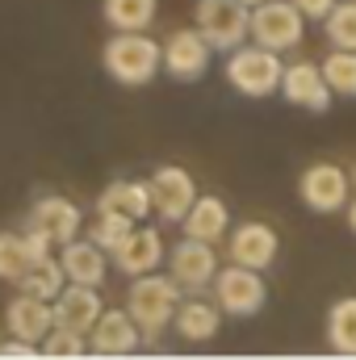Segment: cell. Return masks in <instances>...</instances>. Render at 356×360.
I'll use <instances>...</instances> for the list:
<instances>
[{
  "instance_id": "obj_34",
  "label": "cell",
  "mask_w": 356,
  "mask_h": 360,
  "mask_svg": "<svg viewBox=\"0 0 356 360\" xmlns=\"http://www.w3.org/2000/svg\"><path fill=\"white\" fill-rule=\"evenodd\" d=\"M352 184H356V168H352Z\"/></svg>"
},
{
  "instance_id": "obj_27",
  "label": "cell",
  "mask_w": 356,
  "mask_h": 360,
  "mask_svg": "<svg viewBox=\"0 0 356 360\" xmlns=\"http://www.w3.org/2000/svg\"><path fill=\"white\" fill-rule=\"evenodd\" d=\"M34 269V260H30V252H25V235L17 231H0V281H21L25 272Z\"/></svg>"
},
{
  "instance_id": "obj_25",
  "label": "cell",
  "mask_w": 356,
  "mask_h": 360,
  "mask_svg": "<svg viewBox=\"0 0 356 360\" xmlns=\"http://www.w3.org/2000/svg\"><path fill=\"white\" fill-rule=\"evenodd\" d=\"M63 285H68V272L59 260H46V264H34V269L25 272L21 281H17V289L21 293H34V297H46V302H55L59 293H63Z\"/></svg>"
},
{
  "instance_id": "obj_21",
  "label": "cell",
  "mask_w": 356,
  "mask_h": 360,
  "mask_svg": "<svg viewBox=\"0 0 356 360\" xmlns=\"http://www.w3.org/2000/svg\"><path fill=\"white\" fill-rule=\"evenodd\" d=\"M96 210H117V214H130L134 222H143L151 214V180H113L96 197Z\"/></svg>"
},
{
  "instance_id": "obj_2",
  "label": "cell",
  "mask_w": 356,
  "mask_h": 360,
  "mask_svg": "<svg viewBox=\"0 0 356 360\" xmlns=\"http://www.w3.org/2000/svg\"><path fill=\"white\" fill-rule=\"evenodd\" d=\"M180 302H184V289L177 285V276H172V272H168V276H160V272L130 276L126 310H130V319L139 323V331H143V340H147V344H155V340L172 327Z\"/></svg>"
},
{
  "instance_id": "obj_16",
  "label": "cell",
  "mask_w": 356,
  "mask_h": 360,
  "mask_svg": "<svg viewBox=\"0 0 356 360\" xmlns=\"http://www.w3.org/2000/svg\"><path fill=\"white\" fill-rule=\"evenodd\" d=\"M4 323H8V335H21L30 344H42L46 331L55 327V306L46 297H34V293H21L17 289V297L4 310Z\"/></svg>"
},
{
  "instance_id": "obj_19",
  "label": "cell",
  "mask_w": 356,
  "mask_h": 360,
  "mask_svg": "<svg viewBox=\"0 0 356 360\" xmlns=\"http://www.w3.org/2000/svg\"><path fill=\"white\" fill-rule=\"evenodd\" d=\"M172 327H177V335L184 344H210L222 327V306L205 302V297H189V302H180Z\"/></svg>"
},
{
  "instance_id": "obj_11",
  "label": "cell",
  "mask_w": 356,
  "mask_h": 360,
  "mask_svg": "<svg viewBox=\"0 0 356 360\" xmlns=\"http://www.w3.org/2000/svg\"><path fill=\"white\" fill-rule=\"evenodd\" d=\"M193 201H197V184H193V176L184 168H177V164L155 168V176H151V210L164 222H184Z\"/></svg>"
},
{
  "instance_id": "obj_23",
  "label": "cell",
  "mask_w": 356,
  "mask_h": 360,
  "mask_svg": "<svg viewBox=\"0 0 356 360\" xmlns=\"http://www.w3.org/2000/svg\"><path fill=\"white\" fill-rule=\"evenodd\" d=\"M139 222L130 218V214H117V210H96V218L89 222V239L96 243V248H105L109 256L126 243V235L134 231Z\"/></svg>"
},
{
  "instance_id": "obj_4",
  "label": "cell",
  "mask_w": 356,
  "mask_h": 360,
  "mask_svg": "<svg viewBox=\"0 0 356 360\" xmlns=\"http://www.w3.org/2000/svg\"><path fill=\"white\" fill-rule=\"evenodd\" d=\"M193 21L218 55H231L252 38V8L243 0H197Z\"/></svg>"
},
{
  "instance_id": "obj_13",
  "label": "cell",
  "mask_w": 356,
  "mask_h": 360,
  "mask_svg": "<svg viewBox=\"0 0 356 360\" xmlns=\"http://www.w3.org/2000/svg\"><path fill=\"white\" fill-rule=\"evenodd\" d=\"M51 306H55V327H72L80 335H89L96 327V319L105 314V302H101L96 285H76V281H68L63 293Z\"/></svg>"
},
{
  "instance_id": "obj_28",
  "label": "cell",
  "mask_w": 356,
  "mask_h": 360,
  "mask_svg": "<svg viewBox=\"0 0 356 360\" xmlns=\"http://www.w3.org/2000/svg\"><path fill=\"white\" fill-rule=\"evenodd\" d=\"M323 76L336 96H356V51L331 46V55L323 59Z\"/></svg>"
},
{
  "instance_id": "obj_14",
  "label": "cell",
  "mask_w": 356,
  "mask_h": 360,
  "mask_svg": "<svg viewBox=\"0 0 356 360\" xmlns=\"http://www.w3.org/2000/svg\"><path fill=\"white\" fill-rule=\"evenodd\" d=\"M276 252H281V239H276V231L268 222H243L227 239V256L235 264H248V269H260V272L276 260Z\"/></svg>"
},
{
  "instance_id": "obj_31",
  "label": "cell",
  "mask_w": 356,
  "mask_h": 360,
  "mask_svg": "<svg viewBox=\"0 0 356 360\" xmlns=\"http://www.w3.org/2000/svg\"><path fill=\"white\" fill-rule=\"evenodd\" d=\"M302 13H306V21H323L331 8H336V0H293Z\"/></svg>"
},
{
  "instance_id": "obj_18",
  "label": "cell",
  "mask_w": 356,
  "mask_h": 360,
  "mask_svg": "<svg viewBox=\"0 0 356 360\" xmlns=\"http://www.w3.org/2000/svg\"><path fill=\"white\" fill-rule=\"evenodd\" d=\"M109 252L105 248H96L92 239H72V243H63V252H59V264L68 272V281H76V285H105V276H109Z\"/></svg>"
},
{
  "instance_id": "obj_20",
  "label": "cell",
  "mask_w": 356,
  "mask_h": 360,
  "mask_svg": "<svg viewBox=\"0 0 356 360\" xmlns=\"http://www.w3.org/2000/svg\"><path fill=\"white\" fill-rule=\"evenodd\" d=\"M184 235L189 239H205V243H222L227 239V226H231V210L218 201V197H201L197 193V201H193V210L184 214Z\"/></svg>"
},
{
  "instance_id": "obj_9",
  "label": "cell",
  "mask_w": 356,
  "mask_h": 360,
  "mask_svg": "<svg viewBox=\"0 0 356 360\" xmlns=\"http://www.w3.org/2000/svg\"><path fill=\"white\" fill-rule=\"evenodd\" d=\"M281 96L289 105H298V109H310V113H327L331 101H336V92L327 84V76H323V63H310V59H298V63L285 68Z\"/></svg>"
},
{
  "instance_id": "obj_10",
  "label": "cell",
  "mask_w": 356,
  "mask_h": 360,
  "mask_svg": "<svg viewBox=\"0 0 356 360\" xmlns=\"http://www.w3.org/2000/svg\"><path fill=\"white\" fill-rule=\"evenodd\" d=\"M348 188H352V180L348 172L340 168V164H310L302 180H298V193H302V201L314 210V214H336V210H344L348 205Z\"/></svg>"
},
{
  "instance_id": "obj_26",
  "label": "cell",
  "mask_w": 356,
  "mask_h": 360,
  "mask_svg": "<svg viewBox=\"0 0 356 360\" xmlns=\"http://www.w3.org/2000/svg\"><path fill=\"white\" fill-rule=\"evenodd\" d=\"M327 42L340 51H356V0H336V8L323 17Z\"/></svg>"
},
{
  "instance_id": "obj_22",
  "label": "cell",
  "mask_w": 356,
  "mask_h": 360,
  "mask_svg": "<svg viewBox=\"0 0 356 360\" xmlns=\"http://www.w3.org/2000/svg\"><path fill=\"white\" fill-rule=\"evenodd\" d=\"M327 344L340 356H356V297H340L327 310Z\"/></svg>"
},
{
  "instance_id": "obj_3",
  "label": "cell",
  "mask_w": 356,
  "mask_h": 360,
  "mask_svg": "<svg viewBox=\"0 0 356 360\" xmlns=\"http://www.w3.org/2000/svg\"><path fill=\"white\" fill-rule=\"evenodd\" d=\"M281 76H285V63H281V51H268L260 42H243L227 55V80L231 89L252 96V101H265L272 92H281Z\"/></svg>"
},
{
  "instance_id": "obj_24",
  "label": "cell",
  "mask_w": 356,
  "mask_h": 360,
  "mask_svg": "<svg viewBox=\"0 0 356 360\" xmlns=\"http://www.w3.org/2000/svg\"><path fill=\"white\" fill-rule=\"evenodd\" d=\"M101 13L113 30H147L155 21V0H105Z\"/></svg>"
},
{
  "instance_id": "obj_5",
  "label": "cell",
  "mask_w": 356,
  "mask_h": 360,
  "mask_svg": "<svg viewBox=\"0 0 356 360\" xmlns=\"http://www.w3.org/2000/svg\"><path fill=\"white\" fill-rule=\"evenodd\" d=\"M214 302L222 306V314H235V319H252L260 314L268 302V285H265V272L260 269H248V264H227L218 269L214 285H210Z\"/></svg>"
},
{
  "instance_id": "obj_29",
  "label": "cell",
  "mask_w": 356,
  "mask_h": 360,
  "mask_svg": "<svg viewBox=\"0 0 356 360\" xmlns=\"http://www.w3.org/2000/svg\"><path fill=\"white\" fill-rule=\"evenodd\" d=\"M84 352H89V335H80L72 327H51L46 340H42V356L72 360V356H84Z\"/></svg>"
},
{
  "instance_id": "obj_17",
  "label": "cell",
  "mask_w": 356,
  "mask_h": 360,
  "mask_svg": "<svg viewBox=\"0 0 356 360\" xmlns=\"http://www.w3.org/2000/svg\"><path fill=\"white\" fill-rule=\"evenodd\" d=\"M30 222H34V226H42L59 248H63V243H72V239H80V231H84V214H80V205H76V201H68V197H55V193L34 201Z\"/></svg>"
},
{
  "instance_id": "obj_30",
  "label": "cell",
  "mask_w": 356,
  "mask_h": 360,
  "mask_svg": "<svg viewBox=\"0 0 356 360\" xmlns=\"http://www.w3.org/2000/svg\"><path fill=\"white\" fill-rule=\"evenodd\" d=\"M0 356H17V360L42 356V344H30L21 335H8V340H0Z\"/></svg>"
},
{
  "instance_id": "obj_6",
  "label": "cell",
  "mask_w": 356,
  "mask_h": 360,
  "mask_svg": "<svg viewBox=\"0 0 356 360\" xmlns=\"http://www.w3.org/2000/svg\"><path fill=\"white\" fill-rule=\"evenodd\" d=\"M306 38V13L293 0H265L252 8V42L268 51H293Z\"/></svg>"
},
{
  "instance_id": "obj_33",
  "label": "cell",
  "mask_w": 356,
  "mask_h": 360,
  "mask_svg": "<svg viewBox=\"0 0 356 360\" xmlns=\"http://www.w3.org/2000/svg\"><path fill=\"white\" fill-rule=\"evenodd\" d=\"M243 4H248V8H256V4H265V0H243Z\"/></svg>"
},
{
  "instance_id": "obj_15",
  "label": "cell",
  "mask_w": 356,
  "mask_h": 360,
  "mask_svg": "<svg viewBox=\"0 0 356 360\" xmlns=\"http://www.w3.org/2000/svg\"><path fill=\"white\" fill-rule=\"evenodd\" d=\"M164 260H168V248H164L160 231H151V226H134V231L126 235V243L113 252V264H117V272H122V276H143V272H155Z\"/></svg>"
},
{
  "instance_id": "obj_32",
  "label": "cell",
  "mask_w": 356,
  "mask_h": 360,
  "mask_svg": "<svg viewBox=\"0 0 356 360\" xmlns=\"http://www.w3.org/2000/svg\"><path fill=\"white\" fill-rule=\"evenodd\" d=\"M348 226H352V235H356V201L348 205Z\"/></svg>"
},
{
  "instance_id": "obj_12",
  "label": "cell",
  "mask_w": 356,
  "mask_h": 360,
  "mask_svg": "<svg viewBox=\"0 0 356 360\" xmlns=\"http://www.w3.org/2000/svg\"><path fill=\"white\" fill-rule=\"evenodd\" d=\"M139 344H147V340H143L139 323L130 319V310H105L89 331L92 356H130V352H139Z\"/></svg>"
},
{
  "instance_id": "obj_8",
  "label": "cell",
  "mask_w": 356,
  "mask_h": 360,
  "mask_svg": "<svg viewBox=\"0 0 356 360\" xmlns=\"http://www.w3.org/2000/svg\"><path fill=\"white\" fill-rule=\"evenodd\" d=\"M210 59H214V46L201 38L197 25L193 30H172L164 38V72L172 80H184V84L201 80L210 72Z\"/></svg>"
},
{
  "instance_id": "obj_1",
  "label": "cell",
  "mask_w": 356,
  "mask_h": 360,
  "mask_svg": "<svg viewBox=\"0 0 356 360\" xmlns=\"http://www.w3.org/2000/svg\"><path fill=\"white\" fill-rule=\"evenodd\" d=\"M101 63L122 89H143L164 72V42H155L147 30H113L101 51Z\"/></svg>"
},
{
  "instance_id": "obj_7",
  "label": "cell",
  "mask_w": 356,
  "mask_h": 360,
  "mask_svg": "<svg viewBox=\"0 0 356 360\" xmlns=\"http://www.w3.org/2000/svg\"><path fill=\"white\" fill-rule=\"evenodd\" d=\"M168 272L177 276V285L184 293H205L214 285V276H218V252H214V243L184 235L177 248L168 252Z\"/></svg>"
}]
</instances>
